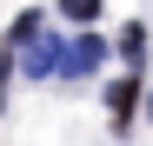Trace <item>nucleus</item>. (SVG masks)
<instances>
[{"label": "nucleus", "instance_id": "5", "mask_svg": "<svg viewBox=\"0 0 153 146\" xmlns=\"http://www.w3.org/2000/svg\"><path fill=\"white\" fill-rule=\"evenodd\" d=\"M146 46H153V33H146V20H126V27H120V53H126V60L140 66V60H146Z\"/></svg>", "mask_w": 153, "mask_h": 146}, {"label": "nucleus", "instance_id": "8", "mask_svg": "<svg viewBox=\"0 0 153 146\" xmlns=\"http://www.w3.org/2000/svg\"><path fill=\"white\" fill-rule=\"evenodd\" d=\"M146 119H153V93H146Z\"/></svg>", "mask_w": 153, "mask_h": 146}, {"label": "nucleus", "instance_id": "2", "mask_svg": "<svg viewBox=\"0 0 153 146\" xmlns=\"http://www.w3.org/2000/svg\"><path fill=\"white\" fill-rule=\"evenodd\" d=\"M60 46L67 40H53V33L27 40V46H20V73H27V80H53V73H60Z\"/></svg>", "mask_w": 153, "mask_h": 146}, {"label": "nucleus", "instance_id": "7", "mask_svg": "<svg viewBox=\"0 0 153 146\" xmlns=\"http://www.w3.org/2000/svg\"><path fill=\"white\" fill-rule=\"evenodd\" d=\"M7 73H13V46H0V113H7Z\"/></svg>", "mask_w": 153, "mask_h": 146}, {"label": "nucleus", "instance_id": "4", "mask_svg": "<svg viewBox=\"0 0 153 146\" xmlns=\"http://www.w3.org/2000/svg\"><path fill=\"white\" fill-rule=\"evenodd\" d=\"M47 33V7H20L13 13V27H7V40L0 46H27V40H40Z\"/></svg>", "mask_w": 153, "mask_h": 146}, {"label": "nucleus", "instance_id": "3", "mask_svg": "<svg viewBox=\"0 0 153 146\" xmlns=\"http://www.w3.org/2000/svg\"><path fill=\"white\" fill-rule=\"evenodd\" d=\"M107 113H113V133H126V126H133V113H140V80H133V73L107 86Z\"/></svg>", "mask_w": 153, "mask_h": 146}, {"label": "nucleus", "instance_id": "6", "mask_svg": "<svg viewBox=\"0 0 153 146\" xmlns=\"http://www.w3.org/2000/svg\"><path fill=\"white\" fill-rule=\"evenodd\" d=\"M100 7H107V0H60V20H73V27H93V20H100Z\"/></svg>", "mask_w": 153, "mask_h": 146}, {"label": "nucleus", "instance_id": "1", "mask_svg": "<svg viewBox=\"0 0 153 146\" xmlns=\"http://www.w3.org/2000/svg\"><path fill=\"white\" fill-rule=\"evenodd\" d=\"M100 60H107V40H100L93 27H80V33L60 46V73H67V80H87V73H100Z\"/></svg>", "mask_w": 153, "mask_h": 146}]
</instances>
